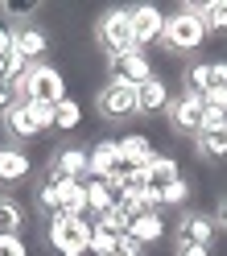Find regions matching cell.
<instances>
[{
	"label": "cell",
	"instance_id": "obj_1",
	"mask_svg": "<svg viewBox=\"0 0 227 256\" xmlns=\"http://www.w3.org/2000/svg\"><path fill=\"white\" fill-rule=\"evenodd\" d=\"M206 34H210V29H206V21H202L198 4H182L174 17H166L161 46H166L170 54H194V50L206 42Z\"/></svg>",
	"mask_w": 227,
	"mask_h": 256
},
{
	"label": "cell",
	"instance_id": "obj_2",
	"mask_svg": "<svg viewBox=\"0 0 227 256\" xmlns=\"http://www.w3.org/2000/svg\"><path fill=\"white\" fill-rule=\"evenodd\" d=\"M17 100L58 108L62 100H66V83H62V70H58V66H50V62H38V66H29V70H25V78L17 83Z\"/></svg>",
	"mask_w": 227,
	"mask_h": 256
},
{
	"label": "cell",
	"instance_id": "obj_3",
	"mask_svg": "<svg viewBox=\"0 0 227 256\" xmlns=\"http://www.w3.org/2000/svg\"><path fill=\"white\" fill-rule=\"evenodd\" d=\"M91 228L95 223L78 219V215H54L46 223V240L58 256H87L91 252Z\"/></svg>",
	"mask_w": 227,
	"mask_h": 256
},
{
	"label": "cell",
	"instance_id": "obj_4",
	"mask_svg": "<svg viewBox=\"0 0 227 256\" xmlns=\"http://www.w3.org/2000/svg\"><path fill=\"white\" fill-rule=\"evenodd\" d=\"M95 42H100V50L108 58H124L140 50L136 46V34H132V17H128V8H108L100 25H95Z\"/></svg>",
	"mask_w": 227,
	"mask_h": 256
},
{
	"label": "cell",
	"instance_id": "obj_5",
	"mask_svg": "<svg viewBox=\"0 0 227 256\" xmlns=\"http://www.w3.org/2000/svg\"><path fill=\"white\" fill-rule=\"evenodd\" d=\"M95 112H100L104 120H132L140 116V104H136V87L128 83H116V78H108L95 95Z\"/></svg>",
	"mask_w": 227,
	"mask_h": 256
},
{
	"label": "cell",
	"instance_id": "obj_6",
	"mask_svg": "<svg viewBox=\"0 0 227 256\" xmlns=\"http://www.w3.org/2000/svg\"><path fill=\"white\" fill-rule=\"evenodd\" d=\"M50 178L58 182H87L91 178V149H78V145H62L50 157Z\"/></svg>",
	"mask_w": 227,
	"mask_h": 256
},
{
	"label": "cell",
	"instance_id": "obj_7",
	"mask_svg": "<svg viewBox=\"0 0 227 256\" xmlns=\"http://www.w3.org/2000/svg\"><path fill=\"white\" fill-rule=\"evenodd\" d=\"M202 112H206V100H198V95H178V100H170L166 108V116L170 124L178 128V132H186V136H198L202 132Z\"/></svg>",
	"mask_w": 227,
	"mask_h": 256
},
{
	"label": "cell",
	"instance_id": "obj_8",
	"mask_svg": "<svg viewBox=\"0 0 227 256\" xmlns=\"http://www.w3.org/2000/svg\"><path fill=\"white\" fill-rule=\"evenodd\" d=\"M215 232H219L215 215L186 211L182 219H178V236H174V244H202V248H210V244H215Z\"/></svg>",
	"mask_w": 227,
	"mask_h": 256
},
{
	"label": "cell",
	"instance_id": "obj_9",
	"mask_svg": "<svg viewBox=\"0 0 227 256\" xmlns=\"http://www.w3.org/2000/svg\"><path fill=\"white\" fill-rule=\"evenodd\" d=\"M0 124H4V132H8V140L12 145H21V140H34V136H42L46 128L38 124V116H34V108H29L25 100H17L4 116H0Z\"/></svg>",
	"mask_w": 227,
	"mask_h": 256
},
{
	"label": "cell",
	"instance_id": "obj_10",
	"mask_svg": "<svg viewBox=\"0 0 227 256\" xmlns=\"http://www.w3.org/2000/svg\"><path fill=\"white\" fill-rule=\"evenodd\" d=\"M112 78L116 83H128V87H144L153 74V62L144 50H132V54H124V58H112Z\"/></svg>",
	"mask_w": 227,
	"mask_h": 256
},
{
	"label": "cell",
	"instance_id": "obj_11",
	"mask_svg": "<svg viewBox=\"0 0 227 256\" xmlns=\"http://www.w3.org/2000/svg\"><path fill=\"white\" fill-rule=\"evenodd\" d=\"M128 17H132V34H136L140 50H144V46H153V42H161V34H166V17H161V8L132 4V8H128Z\"/></svg>",
	"mask_w": 227,
	"mask_h": 256
},
{
	"label": "cell",
	"instance_id": "obj_12",
	"mask_svg": "<svg viewBox=\"0 0 227 256\" xmlns=\"http://www.w3.org/2000/svg\"><path fill=\"white\" fill-rule=\"evenodd\" d=\"M29 153L21 149V145H0V186H17V182H25L29 178Z\"/></svg>",
	"mask_w": 227,
	"mask_h": 256
},
{
	"label": "cell",
	"instance_id": "obj_13",
	"mask_svg": "<svg viewBox=\"0 0 227 256\" xmlns=\"http://www.w3.org/2000/svg\"><path fill=\"white\" fill-rule=\"evenodd\" d=\"M17 54L29 62V66H38V62L50 54V34L38 29V25H21L17 29Z\"/></svg>",
	"mask_w": 227,
	"mask_h": 256
},
{
	"label": "cell",
	"instance_id": "obj_14",
	"mask_svg": "<svg viewBox=\"0 0 227 256\" xmlns=\"http://www.w3.org/2000/svg\"><path fill=\"white\" fill-rule=\"evenodd\" d=\"M124 162H120V145L116 140H100V145L91 149V178H112V174H116Z\"/></svg>",
	"mask_w": 227,
	"mask_h": 256
},
{
	"label": "cell",
	"instance_id": "obj_15",
	"mask_svg": "<svg viewBox=\"0 0 227 256\" xmlns=\"http://www.w3.org/2000/svg\"><path fill=\"white\" fill-rule=\"evenodd\" d=\"M128 236H132L140 248L157 244V240L166 236V228H161V211H140V215H136L132 223H128Z\"/></svg>",
	"mask_w": 227,
	"mask_h": 256
},
{
	"label": "cell",
	"instance_id": "obj_16",
	"mask_svg": "<svg viewBox=\"0 0 227 256\" xmlns=\"http://www.w3.org/2000/svg\"><path fill=\"white\" fill-rule=\"evenodd\" d=\"M136 104H140V116H157V112L170 108V91L161 78H149L144 87H136Z\"/></svg>",
	"mask_w": 227,
	"mask_h": 256
},
{
	"label": "cell",
	"instance_id": "obj_17",
	"mask_svg": "<svg viewBox=\"0 0 227 256\" xmlns=\"http://www.w3.org/2000/svg\"><path fill=\"white\" fill-rule=\"evenodd\" d=\"M34 202H38V211H42V215H50V219H54V215L62 211V182L50 178V174H46V178H38Z\"/></svg>",
	"mask_w": 227,
	"mask_h": 256
},
{
	"label": "cell",
	"instance_id": "obj_18",
	"mask_svg": "<svg viewBox=\"0 0 227 256\" xmlns=\"http://www.w3.org/2000/svg\"><path fill=\"white\" fill-rule=\"evenodd\" d=\"M194 153H198L202 162H219V157H227V124L223 128H210V132H198V136H194Z\"/></svg>",
	"mask_w": 227,
	"mask_h": 256
},
{
	"label": "cell",
	"instance_id": "obj_19",
	"mask_svg": "<svg viewBox=\"0 0 227 256\" xmlns=\"http://www.w3.org/2000/svg\"><path fill=\"white\" fill-rule=\"evenodd\" d=\"M144 174H149V182L161 190V186H170V182H178L182 174H178V162L170 153H153L149 162H144Z\"/></svg>",
	"mask_w": 227,
	"mask_h": 256
},
{
	"label": "cell",
	"instance_id": "obj_20",
	"mask_svg": "<svg viewBox=\"0 0 227 256\" xmlns=\"http://www.w3.org/2000/svg\"><path fill=\"white\" fill-rule=\"evenodd\" d=\"M116 190H112V182H104V178H87V206L95 211V219H100L104 211H112L116 206Z\"/></svg>",
	"mask_w": 227,
	"mask_h": 256
},
{
	"label": "cell",
	"instance_id": "obj_21",
	"mask_svg": "<svg viewBox=\"0 0 227 256\" xmlns=\"http://www.w3.org/2000/svg\"><path fill=\"white\" fill-rule=\"evenodd\" d=\"M21 228H25V206L12 198V194H0V240L17 236Z\"/></svg>",
	"mask_w": 227,
	"mask_h": 256
},
{
	"label": "cell",
	"instance_id": "obj_22",
	"mask_svg": "<svg viewBox=\"0 0 227 256\" xmlns=\"http://www.w3.org/2000/svg\"><path fill=\"white\" fill-rule=\"evenodd\" d=\"M116 145H120V162L124 166H144L153 157V145L144 136H124V140H116Z\"/></svg>",
	"mask_w": 227,
	"mask_h": 256
},
{
	"label": "cell",
	"instance_id": "obj_23",
	"mask_svg": "<svg viewBox=\"0 0 227 256\" xmlns=\"http://www.w3.org/2000/svg\"><path fill=\"white\" fill-rule=\"evenodd\" d=\"M78 124H83V108H78L74 100H62V104L54 108V128L70 132V128H78Z\"/></svg>",
	"mask_w": 227,
	"mask_h": 256
},
{
	"label": "cell",
	"instance_id": "obj_24",
	"mask_svg": "<svg viewBox=\"0 0 227 256\" xmlns=\"http://www.w3.org/2000/svg\"><path fill=\"white\" fill-rule=\"evenodd\" d=\"M182 91H186V95H198V100H206V62H198V66H186V70H182Z\"/></svg>",
	"mask_w": 227,
	"mask_h": 256
},
{
	"label": "cell",
	"instance_id": "obj_25",
	"mask_svg": "<svg viewBox=\"0 0 227 256\" xmlns=\"http://www.w3.org/2000/svg\"><path fill=\"white\" fill-rule=\"evenodd\" d=\"M206 29H215V34H223L227 29V0H206V4H198Z\"/></svg>",
	"mask_w": 227,
	"mask_h": 256
},
{
	"label": "cell",
	"instance_id": "obj_26",
	"mask_svg": "<svg viewBox=\"0 0 227 256\" xmlns=\"http://www.w3.org/2000/svg\"><path fill=\"white\" fill-rule=\"evenodd\" d=\"M190 198V182L186 178H178V182H170V186H161V206H182Z\"/></svg>",
	"mask_w": 227,
	"mask_h": 256
},
{
	"label": "cell",
	"instance_id": "obj_27",
	"mask_svg": "<svg viewBox=\"0 0 227 256\" xmlns=\"http://www.w3.org/2000/svg\"><path fill=\"white\" fill-rule=\"evenodd\" d=\"M42 4L38 0H4V4H0V12H4L8 21H25V17H34Z\"/></svg>",
	"mask_w": 227,
	"mask_h": 256
},
{
	"label": "cell",
	"instance_id": "obj_28",
	"mask_svg": "<svg viewBox=\"0 0 227 256\" xmlns=\"http://www.w3.org/2000/svg\"><path fill=\"white\" fill-rule=\"evenodd\" d=\"M116 240H120V236H112L108 228H100V223H95V228H91V256H112Z\"/></svg>",
	"mask_w": 227,
	"mask_h": 256
},
{
	"label": "cell",
	"instance_id": "obj_29",
	"mask_svg": "<svg viewBox=\"0 0 227 256\" xmlns=\"http://www.w3.org/2000/svg\"><path fill=\"white\" fill-rule=\"evenodd\" d=\"M95 223H100V228H108L112 236H128V223H132V219H128V215L120 211V206H112V211H104Z\"/></svg>",
	"mask_w": 227,
	"mask_h": 256
},
{
	"label": "cell",
	"instance_id": "obj_30",
	"mask_svg": "<svg viewBox=\"0 0 227 256\" xmlns=\"http://www.w3.org/2000/svg\"><path fill=\"white\" fill-rule=\"evenodd\" d=\"M223 124H227V108L206 104V112H202V132H210V128H223Z\"/></svg>",
	"mask_w": 227,
	"mask_h": 256
},
{
	"label": "cell",
	"instance_id": "obj_31",
	"mask_svg": "<svg viewBox=\"0 0 227 256\" xmlns=\"http://www.w3.org/2000/svg\"><path fill=\"white\" fill-rule=\"evenodd\" d=\"M112 256H144V248L136 244L132 236H120V240H116V248H112Z\"/></svg>",
	"mask_w": 227,
	"mask_h": 256
},
{
	"label": "cell",
	"instance_id": "obj_32",
	"mask_svg": "<svg viewBox=\"0 0 227 256\" xmlns=\"http://www.w3.org/2000/svg\"><path fill=\"white\" fill-rule=\"evenodd\" d=\"M0 256H29L25 244H21V236H4L0 240Z\"/></svg>",
	"mask_w": 227,
	"mask_h": 256
},
{
	"label": "cell",
	"instance_id": "obj_33",
	"mask_svg": "<svg viewBox=\"0 0 227 256\" xmlns=\"http://www.w3.org/2000/svg\"><path fill=\"white\" fill-rule=\"evenodd\" d=\"M29 108H34V116H38V124L46 128V132H50V128H54V108H50V104H29Z\"/></svg>",
	"mask_w": 227,
	"mask_h": 256
},
{
	"label": "cell",
	"instance_id": "obj_34",
	"mask_svg": "<svg viewBox=\"0 0 227 256\" xmlns=\"http://www.w3.org/2000/svg\"><path fill=\"white\" fill-rule=\"evenodd\" d=\"M174 256H210V248H202V244H174Z\"/></svg>",
	"mask_w": 227,
	"mask_h": 256
},
{
	"label": "cell",
	"instance_id": "obj_35",
	"mask_svg": "<svg viewBox=\"0 0 227 256\" xmlns=\"http://www.w3.org/2000/svg\"><path fill=\"white\" fill-rule=\"evenodd\" d=\"M12 104H17V91H12V87H0V116H4Z\"/></svg>",
	"mask_w": 227,
	"mask_h": 256
},
{
	"label": "cell",
	"instance_id": "obj_36",
	"mask_svg": "<svg viewBox=\"0 0 227 256\" xmlns=\"http://www.w3.org/2000/svg\"><path fill=\"white\" fill-rule=\"evenodd\" d=\"M215 223H219V228H223V232H227V198H223V202H219V206H215Z\"/></svg>",
	"mask_w": 227,
	"mask_h": 256
}]
</instances>
